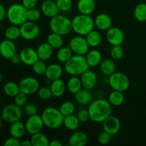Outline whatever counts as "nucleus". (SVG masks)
Wrapping results in <instances>:
<instances>
[{
	"mask_svg": "<svg viewBox=\"0 0 146 146\" xmlns=\"http://www.w3.org/2000/svg\"><path fill=\"white\" fill-rule=\"evenodd\" d=\"M90 120L95 123H103L111 115L112 106L108 100L97 99L91 101L88 108Z\"/></svg>",
	"mask_w": 146,
	"mask_h": 146,
	"instance_id": "f257e3e1",
	"label": "nucleus"
},
{
	"mask_svg": "<svg viewBox=\"0 0 146 146\" xmlns=\"http://www.w3.org/2000/svg\"><path fill=\"white\" fill-rule=\"evenodd\" d=\"M90 66L85 56L73 55V56L64 64V70L71 76H80L89 69Z\"/></svg>",
	"mask_w": 146,
	"mask_h": 146,
	"instance_id": "f03ea898",
	"label": "nucleus"
},
{
	"mask_svg": "<svg viewBox=\"0 0 146 146\" xmlns=\"http://www.w3.org/2000/svg\"><path fill=\"white\" fill-rule=\"evenodd\" d=\"M95 27L94 20L90 15L80 14L72 19V29L77 35L86 36Z\"/></svg>",
	"mask_w": 146,
	"mask_h": 146,
	"instance_id": "7ed1b4c3",
	"label": "nucleus"
},
{
	"mask_svg": "<svg viewBox=\"0 0 146 146\" xmlns=\"http://www.w3.org/2000/svg\"><path fill=\"white\" fill-rule=\"evenodd\" d=\"M44 125L50 129H56L60 128L64 123V115L59 109L54 107L45 108L41 113Z\"/></svg>",
	"mask_w": 146,
	"mask_h": 146,
	"instance_id": "20e7f679",
	"label": "nucleus"
},
{
	"mask_svg": "<svg viewBox=\"0 0 146 146\" xmlns=\"http://www.w3.org/2000/svg\"><path fill=\"white\" fill-rule=\"evenodd\" d=\"M51 32L61 36H66L72 31V20L61 14H57L51 19L49 23Z\"/></svg>",
	"mask_w": 146,
	"mask_h": 146,
	"instance_id": "39448f33",
	"label": "nucleus"
},
{
	"mask_svg": "<svg viewBox=\"0 0 146 146\" xmlns=\"http://www.w3.org/2000/svg\"><path fill=\"white\" fill-rule=\"evenodd\" d=\"M27 11L22 4H13L7 10V17L11 24L20 27L27 21Z\"/></svg>",
	"mask_w": 146,
	"mask_h": 146,
	"instance_id": "423d86ee",
	"label": "nucleus"
},
{
	"mask_svg": "<svg viewBox=\"0 0 146 146\" xmlns=\"http://www.w3.org/2000/svg\"><path fill=\"white\" fill-rule=\"evenodd\" d=\"M108 84L113 90L124 92L129 88L131 81L128 76L123 73L114 72L109 76Z\"/></svg>",
	"mask_w": 146,
	"mask_h": 146,
	"instance_id": "0eeeda50",
	"label": "nucleus"
},
{
	"mask_svg": "<svg viewBox=\"0 0 146 146\" xmlns=\"http://www.w3.org/2000/svg\"><path fill=\"white\" fill-rule=\"evenodd\" d=\"M23 112L21 107L14 104H9L5 106L1 110V116L3 121L7 123H13L16 121H21Z\"/></svg>",
	"mask_w": 146,
	"mask_h": 146,
	"instance_id": "6e6552de",
	"label": "nucleus"
},
{
	"mask_svg": "<svg viewBox=\"0 0 146 146\" xmlns=\"http://www.w3.org/2000/svg\"><path fill=\"white\" fill-rule=\"evenodd\" d=\"M68 46L74 54L85 56L89 51V45L84 36L77 35L71 38Z\"/></svg>",
	"mask_w": 146,
	"mask_h": 146,
	"instance_id": "1a4fd4ad",
	"label": "nucleus"
},
{
	"mask_svg": "<svg viewBox=\"0 0 146 146\" xmlns=\"http://www.w3.org/2000/svg\"><path fill=\"white\" fill-rule=\"evenodd\" d=\"M21 36L27 41L36 39L40 34V28L34 21L27 20L19 27Z\"/></svg>",
	"mask_w": 146,
	"mask_h": 146,
	"instance_id": "9d476101",
	"label": "nucleus"
},
{
	"mask_svg": "<svg viewBox=\"0 0 146 146\" xmlns=\"http://www.w3.org/2000/svg\"><path fill=\"white\" fill-rule=\"evenodd\" d=\"M19 84L20 91L28 96L36 93L40 88L38 80L32 76H27L22 78Z\"/></svg>",
	"mask_w": 146,
	"mask_h": 146,
	"instance_id": "9b49d317",
	"label": "nucleus"
},
{
	"mask_svg": "<svg viewBox=\"0 0 146 146\" xmlns=\"http://www.w3.org/2000/svg\"><path fill=\"white\" fill-rule=\"evenodd\" d=\"M26 129L28 133L33 135L36 133L41 132L44 126L41 115L35 114V115L29 116L28 119L25 123Z\"/></svg>",
	"mask_w": 146,
	"mask_h": 146,
	"instance_id": "f8f14e48",
	"label": "nucleus"
},
{
	"mask_svg": "<svg viewBox=\"0 0 146 146\" xmlns=\"http://www.w3.org/2000/svg\"><path fill=\"white\" fill-rule=\"evenodd\" d=\"M106 38L111 46L121 45L125 39V35L121 29L111 27L106 33Z\"/></svg>",
	"mask_w": 146,
	"mask_h": 146,
	"instance_id": "ddd939ff",
	"label": "nucleus"
},
{
	"mask_svg": "<svg viewBox=\"0 0 146 146\" xmlns=\"http://www.w3.org/2000/svg\"><path fill=\"white\" fill-rule=\"evenodd\" d=\"M21 62L27 66H32L38 60H39L36 50L31 47L24 48L19 53Z\"/></svg>",
	"mask_w": 146,
	"mask_h": 146,
	"instance_id": "4468645a",
	"label": "nucleus"
},
{
	"mask_svg": "<svg viewBox=\"0 0 146 146\" xmlns=\"http://www.w3.org/2000/svg\"><path fill=\"white\" fill-rule=\"evenodd\" d=\"M103 128L112 136L115 135L121 129V121L117 117L111 115L103 122Z\"/></svg>",
	"mask_w": 146,
	"mask_h": 146,
	"instance_id": "2eb2a0df",
	"label": "nucleus"
},
{
	"mask_svg": "<svg viewBox=\"0 0 146 146\" xmlns=\"http://www.w3.org/2000/svg\"><path fill=\"white\" fill-rule=\"evenodd\" d=\"M17 54V46L14 41L9 39L3 40L0 43V54L1 56L7 59H11Z\"/></svg>",
	"mask_w": 146,
	"mask_h": 146,
	"instance_id": "dca6fc26",
	"label": "nucleus"
},
{
	"mask_svg": "<svg viewBox=\"0 0 146 146\" xmlns=\"http://www.w3.org/2000/svg\"><path fill=\"white\" fill-rule=\"evenodd\" d=\"M81 81L83 88L88 90H92L96 87L97 84V75L94 71L88 69L81 74Z\"/></svg>",
	"mask_w": 146,
	"mask_h": 146,
	"instance_id": "f3484780",
	"label": "nucleus"
},
{
	"mask_svg": "<svg viewBox=\"0 0 146 146\" xmlns=\"http://www.w3.org/2000/svg\"><path fill=\"white\" fill-rule=\"evenodd\" d=\"M95 27L101 31H106L112 27V19L108 14L101 13L98 14L94 19Z\"/></svg>",
	"mask_w": 146,
	"mask_h": 146,
	"instance_id": "a211bd4d",
	"label": "nucleus"
},
{
	"mask_svg": "<svg viewBox=\"0 0 146 146\" xmlns=\"http://www.w3.org/2000/svg\"><path fill=\"white\" fill-rule=\"evenodd\" d=\"M41 11L44 16L51 19L58 14V7L54 1H44L41 3Z\"/></svg>",
	"mask_w": 146,
	"mask_h": 146,
	"instance_id": "6ab92c4d",
	"label": "nucleus"
},
{
	"mask_svg": "<svg viewBox=\"0 0 146 146\" xmlns=\"http://www.w3.org/2000/svg\"><path fill=\"white\" fill-rule=\"evenodd\" d=\"M63 74V69L60 65L57 64H51L47 66L45 76L47 80L50 81L61 78Z\"/></svg>",
	"mask_w": 146,
	"mask_h": 146,
	"instance_id": "aec40b11",
	"label": "nucleus"
},
{
	"mask_svg": "<svg viewBox=\"0 0 146 146\" xmlns=\"http://www.w3.org/2000/svg\"><path fill=\"white\" fill-rule=\"evenodd\" d=\"M96 2L94 0H78L77 9L80 14L91 15L96 9Z\"/></svg>",
	"mask_w": 146,
	"mask_h": 146,
	"instance_id": "412c9836",
	"label": "nucleus"
},
{
	"mask_svg": "<svg viewBox=\"0 0 146 146\" xmlns=\"http://www.w3.org/2000/svg\"><path fill=\"white\" fill-rule=\"evenodd\" d=\"M88 141L86 133L83 131H75L68 139V145L71 146H84Z\"/></svg>",
	"mask_w": 146,
	"mask_h": 146,
	"instance_id": "4be33fe9",
	"label": "nucleus"
},
{
	"mask_svg": "<svg viewBox=\"0 0 146 146\" xmlns=\"http://www.w3.org/2000/svg\"><path fill=\"white\" fill-rule=\"evenodd\" d=\"M66 84L61 78L51 81L50 89H51L52 96L56 98H60L65 94L66 89Z\"/></svg>",
	"mask_w": 146,
	"mask_h": 146,
	"instance_id": "5701e85b",
	"label": "nucleus"
},
{
	"mask_svg": "<svg viewBox=\"0 0 146 146\" xmlns=\"http://www.w3.org/2000/svg\"><path fill=\"white\" fill-rule=\"evenodd\" d=\"M75 100L81 105H89L93 99L91 90L82 88L74 94Z\"/></svg>",
	"mask_w": 146,
	"mask_h": 146,
	"instance_id": "b1692460",
	"label": "nucleus"
},
{
	"mask_svg": "<svg viewBox=\"0 0 146 146\" xmlns=\"http://www.w3.org/2000/svg\"><path fill=\"white\" fill-rule=\"evenodd\" d=\"M85 57L89 66L92 68L99 65L102 61V54L101 51L97 49H92L91 51H88V53L86 54Z\"/></svg>",
	"mask_w": 146,
	"mask_h": 146,
	"instance_id": "393cba45",
	"label": "nucleus"
},
{
	"mask_svg": "<svg viewBox=\"0 0 146 146\" xmlns=\"http://www.w3.org/2000/svg\"><path fill=\"white\" fill-rule=\"evenodd\" d=\"M27 132L25 124L21 122V121H16L11 124L9 129V133L11 136L20 139L25 135Z\"/></svg>",
	"mask_w": 146,
	"mask_h": 146,
	"instance_id": "a878e982",
	"label": "nucleus"
},
{
	"mask_svg": "<svg viewBox=\"0 0 146 146\" xmlns=\"http://www.w3.org/2000/svg\"><path fill=\"white\" fill-rule=\"evenodd\" d=\"M36 51L40 60L47 61L54 54V48L48 43L46 42L40 44L37 48Z\"/></svg>",
	"mask_w": 146,
	"mask_h": 146,
	"instance_id": "bb28decb",
	"label": "nucleus"
},
{
	"mask_svg": "<svg viewBox=\"0 0 146 146\" xmlns=\"http://www.w3.org/2000/svg\"><path fill=\"white\" fill-rule=\"evenodd\" d=\"M99 67L102 74L108 76L115 72L116 69L115 64L112 58H106L102 60L101 64H99Z\"/></svg>",
	"mask_w": 146,
	"mask_h": 146,
	"instance_id": "cd10ccee",
	"label": "nucleus"
},
{
	"mask_svg": "<svg viewBox=\"0 0 146 146\" xmlns=\"http://www.w3.org/2000/svg\"><path fill=\"white\" fill-rule=\"evenodd\" d=\"M80 123L81 122L78 120L77 115L71 114V115H67V116H64L63 125L68 131H76L79 128Z\"/></svg>",
	"mask_w": 146,
	"mask_h": 146,
	"instance_id": "c85d7f7f",
	"label": "nucleus"
},
{
	"mask_svg": "<svg viewBox=\"0 0 146 146\" xmlns=\"http://www.w3.org/2000/svg\"><path fill=\"white\" fill-rule=\"evenodd\" d=\"M86 39L90 47L96 48L101 45L102 42V36L101 33L94 29L86 36Z\"/></svg>",
	"mask_w": 146,
	"mask_h": 146,
	"instance_id": "c756f323",
	"label": "nucleus"
},
{
	"mask_svg": "<svg viewBox=\"0 0 146 146\" xmlns=\"http://www.w3.org/2000/svg\"><path fill=\"white\" fill-rule=\"evenodd\" d=\"M66 88L71 94H75L83 88L81 78H78L77 76H72L67 81Z\"/></svg>",
	"mask_w": 146,
	"mask_h": 146,
	"instance_id": "7c9ffc66",
	"label": "nucleus"
},
{
	"mask_svg": "<svg viewBox=\"0 0 146 146\" xmlns=\"http://www.w3.org/2000/svg\"><path fill=\"white\" fill-rule=\"evenodd\" d=\"M123 93V92L113 90L112 92L109 94L108 101L112 106H120L123 104L125 101V96Z\"/></svg>",
	"mask_w": 146,
	"mask_h": 146,
	"instance_id": "2f4dec72",
	"label": "nucleus"
},
{
	"mask_svg": "<svg viewBox=\"0 0 146 146\" xmlns=\"http://www.w3.org/2000/svg\"><path fill=\"white\" fill-rule=\"evenodd\" d=\"M31 142L32 146H48L50 141L48 137L41 132L36 133L31 137Z\"/></svg>",
	"mask_w": 146,
	"mask_h": 146,
	"instance_id": "473e14b6",
	"label": "nucleus"
},
{
	"mask_svg": "<svg viewBox=\"0 0 146 146\" xmlns=\"http://www.w3.org/2000/svg\"><path fill=\"white\" fill-rule=\"evenodd\" d=\"M73 51L69 46H64L58 48L56 53V58L60 63L65 64L73 56Z\"/></svg>",
	"mask_w": 146,
	"mask_h": 146,
	"instance_id": "72a5a7b5",
	"label": "nucleus"
},
{
	"mask_svg": "<svg viewBox=\"0 0 146 146\" xmlns=\"http://www.w3.org/2000/svg\"><path fill=\"white\" fill-rule=\"evenodd\" d=\"M47 43L54 49H58L64 46V40L62 36L56 33L51 32L47 37Z\"/></svg>",
	"mask_w": 146,
	"mask_h": 146,
	"instance_id": "f704fd0d",
	"label": "nucleus"
},
{
	"mask_svg": "<svg viewBox=\"0 0 146 146\" xmlns=\"http://www.w3.org/2000/svg\"><path fill=\"white\" fill-rule=\"evenodd\" d=\"M4 92L7 96L14 98L20 92L19 84L14 81H9L4 86Z\"/></svg>",
	"mask_w": 146,
	"mask_h": 146,
	"instance_id": "c9c22d12",
	"label": "nucleus"
},
{
	"mask_svg": "<svg viewBox=\"0 0 146 146\" xmlns=\"http://www.w3.org/2000/svg\"><path fill=\"white\" fill-rule=\"evenodd\" d=\"M4 35L7 39L11 40V41L17 40V38H19V36H21L19 27L12 24L10 27H7L4 32Z\"/></svg>",
	"mask_w": 146,
	"mask_h": 146,
	"instance_id": "e433bc0d",
	"label": "nucleus"
},
{
	"mask_svg": "<svg viewBox=\"0 0 146 146\" xmlns=\"http://www.w3.org/2000/svg\"><path fill=\"white\" fill-rule=\"evenodd\" d=\"M133 14L136 20L140 22L146 21V4L140 3L134 9Z\"/></svg>",
	"mask_w": 146,
	"mask_h": 146,
	"instance_id": "4c0bfd02",
	"label": "nucleus"
},
{
	"mask_svg": "<svg viewBox=\"0 0 146 146\" xmlns=\"http://www.w3.org/2000/svg\"><path fill=\"white\" fill-rule=\"evenodd\" d=\"M58 109L64 116H67V115L74 114L76 108L74 103L71 101H65L60 106V108Z\"/></svg>",
	"mask_w": 146,
	"mask_h": 146,
	"instance_id": "58836bf2",
	"label": "nucleus"
},
{
	"mask_svg": "<svg viewBox=\"0 0 146 146\" xmlns=\"http://www.w3.org/2000/svg\"><path fill=\"white\" fill-rule=\"evenodd\" d=\"M111 58L115 61L121 59L124 56V49L121 45H116L112 46V48L111 49Z\"/></svg>",
	"mask_w": 146,
	"mask_h": 146,
	"instance_id": "ea45409f",
	"label": "nucleus"
},
{
	"mask_svg": "<svg viewBox=\"0 0 146 146\" xmlns=\"http://www.w3.org/2000/svg\"><path fill=\"white\" fill-rule=\"evenodd\" d=\"M32 68L34 72L38 76L44 75L47 68V65L45 63V61L43 60H38L34 65L32 66Z\"/></svg>",
	"mask_w": 146,
	"mask_h": 146,
	"instance_id": "a19ab883",
	"label": "nucleus"
},
{
	"mask_svg": "<svg viewBox=\"0 0 146 146\" xmlns=\"http://www.w3.org/2000/svg\"><path fill=\"white\" fill-rule=\"evenodd\" d=\"M56 3L59 11L61 12L68 11L73 5L72 0H56Z\"/></svg>",
	"mask_w": 146,
	"mask_h": 146,
	"instance_id": "79ce46f5",
	"label": "nucleus"
},
{
	"mask_svg": "<svg viewBox=\"0 0 146 146\" xmlns=\"http://www.w3.org/2000/svg\"><path fill=\"white\" fill-rule=\"evenodd\" d=\"M37 95H38V98H41V100H44V101L50 99L53 96L50 87L47 86L40 87L37 91Z\"/></svg>",
	"mask_w": 146,
	"mask_h": 146,
	"instance_id": "37998d69",
	"label": "nucleus"
},
{
	"mask_svg": "<svg viewBox=\"0 0 146 146\" xmlns=\"http://www.w3.org/2000/svg\"><path fill=\"white\" fill-rule=\"evenodd\" d=\"M27 96L28 95L20 91L17 95L14 97V104L19 107H24L27 104V100H28Z\"/></svg>",
	"mask_w": 146,
	"mask_h": 146,
	"instance_id": "c03bdc74",
	"label": "nucleus"
},
{
	"mask_svg": "<svg viewBox=\"0 0 146 146\" xmlns=\"http://www.w3.org/2000/svg\"><path fill=\"white\" fill-rule=\"evenodd\" d=\"M41 15V11L36 8L28 9L27 11V20L30 21H34L36 22L40 19Z\"/></svg>",
	"mask_w": 146,
	"mask_h": 146,
	"instance_id": "a18cd8bd",
	"label": "nucleus"
},
{
	"mask_svg": "<svg viewBox=\"0 0 146 146\" xmlns=\"http://www.w3.org/2000/svg\"><path fill=\"white\" fill-rule=\"evenodd\" d=\"M111 136L112 135H110L106 131H103V132L100 133L99 135L98 136V141L100 144L101 145H107L111 141Z\"/></svg>",
	"mask_w": 146,
	"mask_h": 146,
	"instance_id": "49530a36",
	"label": "nucleus"
},
{
	"mask_svg": "<svg viewBox=\"0 0 146 146\" xmlns=\"http://www.w3.org/2000/svg\"><path fill=\"white\" fill-rule=\"evenodd\" d=\"M24 113L26 115L31 116V115H35L37 114L38 112V109H37L36 106L32 104H27L24 106V109H23Z\"/></svg>",
	"mask_w": 146,
	"mask_h": 146,
	"instance_id": "de8ad7c7",
	"label": "nucleus"
},
{
	"mask_svg": "<svg viewBox=\"0 0 146 146\" xmlns=\"http://www.w3.org/2000/svg\"><path fill=\"white\" fill-rule=\"evenodd\" d=\"M76 115L81 123H86L90 120V115L88 109L79 110Z\"/></svg>",
	"mask_w": 146,
	"mask_h": 146,
	"instance_id": "09e8293b",
	"label": "nucleus"
},
{
	"mask_svg": "<svg viewBox=\"0 0 146 146\" xmlns=\"http://www.w3.org/2000/svg\"><path fill=\"white\" fill-rule=\"evenodd\" d=\"M4 146H21V141L19 138L11 136L7 138L4 143Z\"/></svg>",
	"mask_w": 146,
	"mask_h": 146,
	"instance_id": "8fccbe9b",
	"label": "nucleus"
},
{
	"mask_svg": "<svg viewBox=\"0 0 146 146\" xmlns=\"http://www.w3.org/2000/svg\"><path fill=\"white\" fill-rule=\"evenodd\" d=\"M37 3L38 0H21V4L27 9L35 8L36 6L37 5Z\"/></svg>",
	"mask_w": 146,
	"mask_h": 146,
	"instance_id": "3c124183",
	"label": "nucleus"
},
{
	"mask_svg": "<svg viewBox=\"0 0 146 146\" xmlns=\"http://www.w3.org/2000/svg\"><path fill=\"white\" fill-rule=\"evenodd\" d=\"M7 17V10L2 4H0V21H2Z\"/></svg>",
	"mask_w": 146,
	"mask_h": 146,
	"instance_id": "603ef678",
	"label": "nucleus"
},
{
	"mask_svg": "<svg viewBox=\"0 0 146 146\" xmlns=\"http://www.w3.org/2000/svg\"><path fill=\"white\" fill-rule=\"evenodd\" d=\"M10 60H11V63L14 64H19L21 62V57H20L19 54H16L13 57H11Z\"/></svg>",
	"mask_w": 146,
	"mask_h": 146,
	"instance_id": "864d4df0",
	"label": "nucleus"
},
{
	"mask_svg": "<svg viewBox=\"0 0 146 146\" xmlns=\"http://www.w3.org/2000/svg\"><path fill=\"white\" fill-rule=\"evenodd\" d=\"M50 146H62L63 143L58 140H53V141H50L49 143Z\"/></svg>",
	"mask_w": 146,
	"mask_h": 146,
	"instance_id": "5fc2aeb1",
	"label": "nucleus"
},
{
	"mask_svg": "<svg viewBox=\"0 0 146 146\" xmlns=\"http://www.w3.org/2000/svg\"><path fill=\"white\" fill-rule=\"evenodd\" d=\"M21 146H32L31 140H24L21 142Z\"/></svg>",
	"mask_w": 146,
	"mask_h": 146,
	"instance_id": "6e6d98bb",
	"label": "nucleus"
},
{
	"mask_svg": "<svg viewBox=\"0 0 146 146\" xmlns=\"http://www.w3.org/2000/svg\"><path fill=\"white\" fill-rule=\"evenodd\" d=\"M2 121H3L2 118H1V116H0V129H1V128L2 127V124H3Z\"/></svg>",
	"mask_w": 146,
	"mask_h": 146,
	"instance_id": "4d7b16f0",
	"label": "nucleus"
},
{
	"mask_svg": "<svg viewBox=\"0 0 146 146\" xmlns=\"http://www.w3.org/2000/svg\"><path fill=\"white\" fill-rule=\"evenodd\" d=\"M3 80V76H2V74H1V73H0V82H1V81H2Z\"/></svg>",
	"mask_w": 146,
	"mask_h": 146,
	"instance_id": "13d9d810",
	"label": "nucleus"
},
{
	"mask_svg": "<svg viewBox=\"0 0 146 146\" xmlns=\"http://www.w3.org/2000/svg\"><path fill=\"white\" fill-rule=\"evenodd\" d=\"M44 1H54V0H44Z\"/></svg>",
	"mask_w": 146,
	"mask_h": 146,
	"instance_id": "bf43d9fd",
	"label": "nucleus"
},
{
	"mask_svg": "<svg viewBox=\"0 0 146 146\" xmlns=\"http://www.w3.org/2000/svg\"><path fill=\"white\" fill-rule=\"evenodd\" d=\"M0 103H1V97H0Z\"/></svg>",
	"mask_w": 146,
	"mask_h": 146,
	"instance_id": "052dcab7",
	"label": "nucleus"
}]
</instances>
